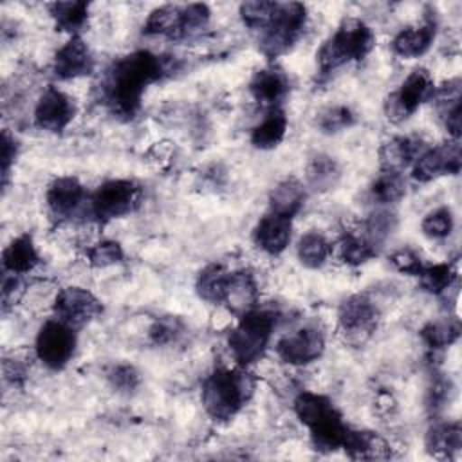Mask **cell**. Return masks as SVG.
Masks as SVG:
<instances>
[{
  "label": "cell",
  "instance_id": "6da1fadb",
  "mask_svg": "<svg viewBox=\"0 0 462 462\" xmlns=\"http://www.w3.org/2000/svg\"><path fill=\"white\" fill-rule=\"evenodd\" d=\"M170 70L168 61L150 51H134L110 63L103 74V103L121 117H134L144 90Z\"/></svg>",
  "mask_w": 462,
  "mask_h": 462
},
{
  "label": "cell",
  "instance_id": "7a4b0ae2",
  "mask_svg": "<svg viewBox=\"0 0 462 462\" xmlns=\"http://www.w3.org/2000/svg\"><path fill=\"white\" fill-rule=\"evenodd\" d=\"M254 390L253 377L244 366L217 368L202 383L200 401L206 413L218 422L233 419L251 399Z\"/></svg>",
  "mask_w": 462,
  "mask_h": 462
},
{
  "label": "cell",
  "instance_id": "3957f363",
  "mask_svg": "<svg viewBox=\"0 0 462 462\" xmlns=\"http://www.w3.org/2000/svg\"><path fill=\"white\" fill-rule=\"evenodd\" d=\"M375 45L374 31L359 18H346L323 42L316 54L321 74H330L350 61H361Z\"/></svg>",
  "mask_w": 462,
  "mask_h": 462
},
{
  "label": "cell",
  "instance_id": "277c9868",
  "mask_svg": "<svg viewBox=\"0 0 462 462\" xmlns=\"http://www.w3.org/2000/svg\"><path fill=\"white\" fill-rule=\"evenodd\" d=\"M274 327L276 316L265 309L256 307L238 316L236 325L227 336V348L233 361L244 368L260 361L271 343Z\"/></svg>",
  "mask_w": 462,
  "mask_h": 462
},
{
  "label": "cell",
  "instance_id": "5b68a950",
  "mask_svg": "<svg viewBox=\"0 0 462 462\" xmlns=\"http://www.w3.org/2000/svg\"><path fill=\"white\" fill-rule=\"evenodd\" d=\"M209 16H211V11L206 4H188V5L166 4V5L155 7L148 14L143 25V32L146 36L180 40L202 31L208 25Z\"/></svg>",
  "mask_w": 462,
  "mask_h": 462
},
{
  "label": "cell",
  "instance_id": "8992f818",
  "mask_svg": "<svg viewBox=\"0 0 462 462\" xmlns=\"http://www.w3.org/2000/svg\"><path fill=\"white\" fill-rule=\"evenodd\" d=\"M307 23V7L300 2H285L276 7L271 23L260 34V51L267 58L287 52L301 36Z\"/></svg>",
  "mask_w": 462,
  "mask_h": 462
},
{
  "label": "cell",
  "instance_id": "52a82bcc",
  "mask_svg": "<svg viewBox=\"0 0 462 462\" xmlns=\"http://www.w3.org/2000/svg\"><path fill=\"white\" fill-rule=\"evenodd\" d=\"M143 200V188L130 179L105 180L90 197L88 209L99 222H110L134 213Z\"/></svg>",
  "mask_w": 462,
  "mask_h": 462
},
{
  "label": "cell",
  "instance_id": "ba28073f",
  "mask_svg": "<svg viewBox=\"0 0 462 462\" xmlns=\"http://www.w3.org/2000/svg\"><path fill=\"white\" fill-rule=\"evenodd\" d=\"M437 87L431 74L426 69H413L397 90L384 99V116L392 123H402L410 119L422 103L435 97Z\"/></svg>",
  "mask_w": 462,
  "mask_h": 462
},
{
  "label": "cell",
  "instance_id": "9c48e42d",
  "mask_svg": "<svg viewBox=\"0 0 462 462\" xmlns=\"http://www.w3.org/2000/svg\"><path fill=\"white\" fill-rule=\"evenodd\" d=\"M76 328L58 318L47 319L34 339V354L49 370H61L69 365L76 350Z\"/></svg>",
  "mask_w": 462,
  "mask_h": 462
},
{
  "label": "cell",
  "instance_id": "30bf717a",
  "mask_svg": "<svg viewBox=\"0 0 462 462\" xmlns=\"http://www.w3.org/2000/svg\"><path fill=\"white\" fill-rule=\"evenodd\" d=\"M52 312L63 323L79 328L92 323L103 312V305L88 289L69 285L58 291L52 301Z\"/></svg>",
  "mask_w": 462,
  "mask_h": 462
},
{
  "label": "cell",
  "instance_id": "8fae6325",
  "mask_svg": "<svg viewBox=\"0 0 462 462\" xmlns=\"http://www.w3.org/2000/svg\"><path fill=\"white\" fill-rule=\"evenodd\" d=\"M460 168V139H449L439 146L424 148L411 164V177L417 182H430L444 175H458Z\"/></svg>",
  "mask_w": 462,
  "mask_h": 462
},
{
  "label": "cell",
  "instance_id": "7c38bea8",
  "mask_svg": "<svg viewBox=\"0 0 462 462\" xmlns=\"http://www.w3.org/2000/svg\"><path fill=\"white\" fill-rule=\"evenodd\" d=\"M325 352V336L316 325H303L285 334L276 343L278 357L291 366H305L318 361Z\"/></svg>",
  "mask_w": 462,
  "mask_h": 462
},
{
  "label": "cell",
  "instance_id": "4fadbf2b",
  "mask_svg": "<svg viewBox=\"0 0 462 462\" xmlns=\"http://www.w3.org/2000/svg\"><path fill=\"white\" fill-rule=\"evenodd\" d=\"M74 116H76L74 99L52 85L43 88L32 112L34 125L40 130H45L51 134L63 132L72 123Z\"/></svg>",
  "mask_w": 462,
  "mask_h": 462
},
{
  "label": "cell",
  "instance_id": "5bb4252c",
  "mask_svg": "<svg viewBox=\"0 0 462 462\" xmlns=\"http://www.w3.org/2000/svg\"><path fill=\"white\" fill-rule=\"evenodd\" d=\"M94 65L96 60L90 47L79 34H76L70 36L56 51L52 60V74L61 81H69L90 74L94 70Z\"/></svg>",
  "mask_w": 462,
  "mask_h": 462
},
{
  "label": "cell",
  "instance_id": "9a60e30c",
  "mask_svg": "<svg viewBox=\"0 0 462 462\" xmlns=\"http://www.w3.org/2000/svg\"><path fill=\"white\" fill-rule=\"evenodd\" d=\"M88 200L90 197L85 186L70 175L54 179L45 191L47 208L56 218H72Z\"/></svg>",
  "mask_w": 462,
  "mask_h": 462
},
{
  "label": "cell",
  "instance_id": "2e32d148",
  "mask_svg": "<svg viewBox=\"0 0 462 462\" xmlns=\"http://www.w3.org/2000/svg\"><path fill=\"white\" fill-rule=\"evenodd\" d=\"M291 90L289 76L276 65H267L256 70L249 81V94L251 97L269 108H276L287 97Z\"/></svg>",
  "mask_w": 462,
  "mask_h": 462
},
{
  "label": "cell",
  "instance_id": "e0dca14e",
  "mask_svg": "<svg viewBox=\"0 0 462 462\" xmlns=\"http://www.w3.org/2000/svg\"><path fill=\"white\" fill-rule=\"evenodd\" d=\"M291 240H292V218L282 217L271 211L263 215L253 229L254 245L269 256L282 254L289 247Z\"/></svg>",
  "mask_w": 462,
  "mask_h": 462
},
{
  "label": "cell",
  "instance_id": "ac0fdd59",
  "mask_svg": "<svg viewBox=\"0 0 462 462\" xmlns=\"http://www.w3.org/2000/svg\"><path fill=\"white\" fill-rule=\"evenodd\" d=\"M379 318V309L366 294H354L346 298L337 310V323L346 334H368L374 330Z\"/></svg>",
  "mask_w": 462,
  "mask_h": 462
},
{
  "label": "cell",
  "instance_id": "d6986e66",
  "mask_svg": "<svg viewBox=\"0 0 462 462\" xmlns=\"http://www.w3.org/2000/svg\"><path fill=\"white\" fill-rule=\"evenodd\" d=\"M437 34V22L433 18L424 20L419 25L401 29L392 40V51L399 58L413 60L428 52Z\"/></svg>",
  "mask_w": 462,
  "mask_h": 462
},
{
  "label": "cell",
  "instance_id": "ffe728a7",
  "mask_svg": "<svg viewBox=\"0 0 462 462\" xmlns=\"http://www.w3.org/2000/svg\"><path fill=\"white\" fill-rule=\"evenodd\" d=\"M258 296H260V289L254 274L247 269H238V271H231V278H229L222 305H226L233 314L242 316L256 309Z\"/></svg>",
  "mask_w": 462,
  "mask_h": 462
},
{
  "label": "cell",
  "instance_id": "44dd1931",
  "mask_svg": "<svg viewBox=\"0 0 462 462\" xmlns=\"http://www.w3.org/2000/svg\"><path fill=\"white\" fill-rule=\"evenodd\" d=\"M40 253L31 235L23 233L14 236L2 253V269L4 273L23 276L34 271L40 263Z\"/></svg>",
  "mask_w": 462,
  "mask_h": 462
},
{
  "label": "cell",
  "instance_id": "7402d4cb",
  "mask_svg": "<svg viewBox=\"0 0 462 462\" xmlns=\"http://www.w3.org/2000/svg\"><path fill=\"white\" fill-rule=\"evenodd\" d=\"M307 430L310 435V442L318 451H336L343 448L350 428L345 424L343 415L337 411V408H334Z\"/></svg>",
  "mask_w": 462,
  "mask_h": 462
},
{
  "label": "cell",
  "instance_id": "603a6c76",
  "mask_svg": "<svg viewBox=\"0 0 462 462\" xmlns=\"http://www.w3.org/2000/svg\"><path fill=\"white\" fill-rule=\"evenodd\" d=\"M424 150L422 141L411 135H397L386 141L381 150V166L383 170H397L402 171L404 168L411 166L419 153Z\"/></svg>",
  "mask_w": 462,
  "mask_h": 462
},
{
  "label": "cell",
  "instance_id": "cb8c5ba5",
  "mask_svg": "<svg viewBox=\"0 0 462 462\" xmlns=\"http://www.w3.org/2000/svg\"><path fill=\"white\" fill-rule=\"evenodd\" d=\"M305 186L298 179H283L269 193V211L294 218L305 206Z\"/></svg>",
  "mask_w": 462,
  "mask_h": 462
},
{
  "label": "cell",
  "instance_id": "d4e9b609",
  "mask_svg": "<svg viewBox=\"0 0 462 462\" xmlns=\"http://www.w3.org/2000/svg\"><path fill=\"white\" fill-rule=\"evenodd\" d=\"M287 126H289V119L283 108L282 106L269 108L262 117V121L253 126L249 135L251 144L258 150H273L283 141L287 134Z\"/></svg>",
  "mask_w": 462,
  "mask_h": 462
},
{
  "label": "cell",
  "instance_id": "484cf974",
  "mask_svg": "<svg viewBox=\"0 0 462 462\" xmlns=\"http://www.w3.org/2000/svg\"><path fill=\"white\" fill-rule=\"evenodd\" d=\"M462 448V428L458 422H437L426 433V449L435 458H453Z\"/></svg>",
  "mask_w": 462,
  "mask_h": 462
},
{
  "label": "cell",
  "instance_id": "4316f807",
  "mask_svg": "<svg viewBox=\"0 0 462 462\" xmlns=\"http://www.w3.org/2000/svg\"><path fill=\"white\" fill-rule=\"evenodd\" d=\"M231 278V271L222 263L206 265L195 282V289L200 300L211 305H222L227 291V283Z\"/></svg>",
  "mask_w": 462,
  "mask_h": 462
},
{
  "label": "cell",
  "instance_id": "83f0119b",
  "mask_svg": "<svg viewBox=\"0 0 462 462\" xmlns=\"http://www.w3.org/2000/svg\"><path fill=\"white\" fill-rule=\"evenodd\" d=\"M307 182L316 191H328L334 189L341 177V170L337 161L328 153H316L309 159L305 168Z\"/></svg>",
  "mask_w": 462,
  "mask_h": 462
},
{
  "label": "cell",
  "instance_id": "f1b7e54d",
  "mask_svg": "<svg viewBox=\"0 0 462 462\" xmlns=\"http://www.w3.org/2000/svg\"><path fill=\"white\" fill-rule=\"evenodd\" d=\"M49 14L54 20L56 29L76 36L88 20V4L81 0L72 2H54L49 5Z\"/></svg>",
  "mask_w": 462,
  "mask_h": 462
},
{
  "label": "cell",
  "instance_id": "f546056e",
  "mask_svg": "<svg viewBox=\"0 0 462 462\" xmlns=\"http://www.w3.org/2000/svg\"><path fill=\"white\" fill-rule=\"evenodd\" d=\"M296 254L303 267L319 269L327 263L332 254V245L327 236L319 231H307L296 244Z\"/></svg>",
  "mask_w": 462,
  "mask_h": 462
},
{
  "label": "cell",
  "instance_id": "4dcf8cb0",
  "mask_svg": "<svg viewBox=\"0 0 462 462\" xmlns=\"http://www.w3.org/2000/svg\"><path fill=\"white\" fill-rule=\"evenodd\" d=\"M345 453L352 458H383L388 457V444L374 431H359V430H348L343 448Z\"/></svg>",
  "mask_w": 462,
  "mask_h": 462
},
{
  "label": "cell",
  "instance_id": "1f68e13d",
  "mask_svg": "<svg viewBox=\"0 0 462 462\" xmlns=\"http://www.w3.org/2000/svg\"><path fill=\"white\" fill-rule=\"evenodd\" d=\"M460 321L457 318L451 316H444V318H437L428 321L422 328H420V339L424 341V345L430 350H442L451 346L453 343L458 341L460 337Z\"/></svg>",
  "mask_w": 462,
  "mask_h": 462
},
{
  "label": "cell",
  "instance_id": "d6a6232c",
  "mask_svg": "<svg viewBox=\"0 0 462 462\" xmlns=\"http://www.w3.org/2000/svg\"><path fill=\"white\" fill-rule=\"evenodd\" d=\"M370 199L381 206L393 204L406 195V179L402 171L397 170H383L372 180L368 188Z\"/></svg>",
  "mask_w": 462,
  "mask_h": 462
},
{
  "label": "cell",
  "instance_id": "836d02e7",
  "mask_svg": "<svg viewBox=\"0 0 462 462\" xmlns=\"http://www.w3.org/2000/svg\"><path fill=\"white\" fill-rule=\"evenodd\" d=\"M294 413L298 417V420L305 426L310 428L314 422H318L321 417H325L328 411H332L336 406L334 402L321 395V393H314V392H300L292 402Z\"/></svg>",
  "mask_w": 462,
  "mask_h": 462
},
{
  "label": "cell",
  "instance_id": "e575fe53",
  "mask_svg": "<svg viewBox=\"0 0 462 462\" xmlns=\"http://www.w3.org/2000/svg\"><path fill=\"white\" fill-rule=\"evenodd\" d=\"M377 254V247L359 231L346 233L337 244V256L352 267L370 262Z\"/></svg>",
  "mask_w": 462,
  "mask_h": 462
},
{
  "label": "cell",
  "instance_id": "d590c367",
  "mask_svg": "<svg viewBox=\"0 0 462 462\" xmlns=\"http://www.w3.org/2000/svg\"><path fill=\"white\" fill-rule=\"evenodd\" d=\"M457 282V269L449 262H439L431 265H424L419 273L420 287L435 296L446 294Z\"/></svg>",
  "mask_w": 462,
  "mask_h": 462
},
{
  "label": "cell",
  "instance_id": "8d00e7d4",
  "mask_svg": "<svg viewBox=\"0 0 462 462\" xmlns=\"http://www.w3.org/2000/svg\"><path fill=\"white\" fill-rule=\"evenodd\" d=\"M395 227H397L395 213L386 208H379L368 215L361 233L379 249L381 244H384L386 238L395 231Z\"/></svg>",
  "mask_w": 462,
  "mask_h": 462
},
{
  "label": "cell",
  "instance_id": "74e56055",
  "mask_svg": "<svg viewBox=\"0 0 462 462\" xmlns=\"http://www.w3.org/2000/svg\"><path fill=\"white\" fill-rule=\"evenodd\" d=\"M356 123V114L346 105H332L316 116V126L325 134H337Z\"/></svg>",
  "mask_w": 462,
  "mask_h": 462
},
{
  "label": "cell",
  "instance_id": "f35d334b",
  "mask_svg": "<svg viewBox=\"0 0 462 462\" xmlns=\"http://www.w3.org/2000/svg\"><path fill=\"white\" fill-rule=\"evenodd\" d=\"M455 227V217L449 208H435L433 211L426 213V217L420 222V231L430 240H444L451 235Z\"/></svg>",
  "mask_w": 462,
  "mask_h": 462
},
{
  "label": "cell",
  "instance_id": "ab89813d",
  "mask_svg": "<svg viewBox=\"0 0 462 462\" xmlns=\"http://www.w3.org/2000/svg\"><path fill=\"white\" fill-rule=\"evenodd\" d=\"M276 7H278V2H265V0H258V2H244L240 5V18L242 22L249 27V29H256V31H263L274 13H276Z\"/></svg>",
  "mask_w": 462,
  "mask_h": 462
},
{
  "label": "cell",
  "instance_id": "60d3db41",
  "mask_svg": "<svg viewBox=\"0 0 462 462\" xmlns=\"http://www.w3.org/2000/svg\"><path fill=\"white\" fill-rule=\"evenodd\" d=\"M85 256L88 260V263L92 267H110L116 263H121L125 258V251L123 245L117 240H99L96 244H92L87 251Z\"/></svg>",
  "mask_w": 462,
  "mask_h": 462
},
{
  "label": "cell",
  "instance_id": "b9f144b4",
  "mask_svg": "<svg viewBox=\"0 0 462 462\" xmlns=\"http://www.w3.org/2000/svg\"><path fill=\"white\" fill-rule=\"evenodd\" d=\"M106 377H108L110 386L119 393H132L139 386V381H141L139 372L128 363L114 365L108 370Z\"/></svg>",
  "mask_w": 462,
  "mask_h": 462
},
{
  "label": "cell",
  "instance_id": "7bdbcfd3",
  "mask_svg": "<svg viewBox=\"0 0 462 462\" xmlns=\"http://www.w3.org/2000/svg\"><path fill=\"white\" fill-rule=\"evenodd\" d=\"M150 339L157 346H166L175 343L182 334V325L175 318H159L150 327Z\"/></svg>",
  "mask_w": 462,
  "mask_h": 462
},
{
  "label": "cell",
  "instance_id": "ee69618b",
  "mask_svg": "<svg viewBox=\"0 0 462 462\" xmlns=\"http://www.w3.org/2000/svg\"><path fill=\"white\" fill-rule=\"evenodd\" d=\"M390 263L395 271L408 276H419L424 267L420 254L411 247H401L390 254Z\"/></svg>",
  "mask_w": 462,
  "mask_h": 462
},
{
  "label": "cell",
  "instance_id": "f6af8a7d",
  "mask_svg": "<svg viewBox=\"0 0 462 462\" xmlns=\"http://www.w3.org/2000/svg\"><path fill=\"white\" fill-rule=\"evenodd\" d=\"M2 152H0V159H2V180L4 184L7 182V177H9V171H11V166L14 164L16 161V153H18V143L16 139L7 132L4 130L2 134Z\"/></svg>",
  "mask_w": 462,
  "mask_h": 462
}]
</instances>
